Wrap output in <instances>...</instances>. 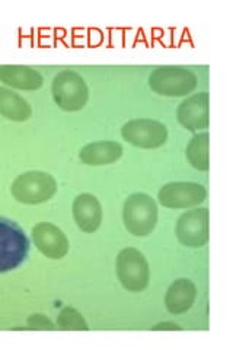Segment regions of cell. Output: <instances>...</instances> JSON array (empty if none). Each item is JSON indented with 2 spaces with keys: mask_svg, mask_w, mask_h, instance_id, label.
Segmentation results:
<instances>
[{
  "mask_svg": "<svg viewBox=\"0 0 233 350\" xmlns=\"http://www.w3.org/2000/svg\"><path fill=\"white\" fill-rule=\"evenodd\" d=\"M123 221L128 234L135 237L150 235L158 225V204L146 193L128 196L123 207Z\"/></svg>",
  "mask_w": 233,
  "mask_h": 350,
  "instance_id": "1",
  "label": "cell"
},
{
  "mask_svg": "<svg viewBox=\"0 0 233 350\" xmlns=\"http://www.w3.org/2000/svg\"><path fill=\"white\" fill-rule=\"evenodd\" d=\"M29 253V239L15 221L0 216V273L18 269Z\"/></svg>",
  "mask_w": 233,
  "mask_h": 350,
  "instance_id": "2",
  "label": "cell"
},
{
  "mask_svg": "<svg viewBox=\"0 0 233 350\" xmlns=\"http://www.w3.org/2000/svg\"><path fill=\"white\" fill-rule=\"evenodd\" d=\"M57 191V181L53 175L42 171L20 174L10 185L15 200L24 204H41L49 202Z\"/></svg>",
  "mask_w": 233,
  "mask_h": 350,
  "instance_id": "3",
  "label": "cell"
},
{
  "mask_svg": "<svg viewBox=\"0 0 233 350\" xmlns=\"http://www.w3.org/2000/svg\"><path fill=\"white\" fill-rule=\"evenodd\" d=\"M197 83V76L182 66H161L149 76L150 90L162 96H187Z\"/></svg>",
  "mask_w": 233,
  "mask_h": 350,
  "instance_id": "4",
  "label": "cell"
},
{
  "mask_svg": "<svg viewBox=\"0 0 233 350\" xmlns=\"http://www.w3.org/2000/svg\"><path fill=\"white\" fill-rule=\"evenodd\" d=\"M115 271L120 283L128 292H143L150 280L149 262L137 248H124L120 251L115 261Z\"/></svg>",
  "mask_w": 233,
  "mask_h": 350,
  "instance_id": "5",
  "label": "cell"
},
{
  "mask_svg": "<svg viewBox=\"0 0 233 350\" xmlns=\"http://www.w3.org/2000/svg\"><path fill=\"white\" fill-rule=\"evenodd\" d=\"M51 92L54 103L63 111H81L90 100V91L85 79L73 70H63L54 76Z\"/></svg>",
  "mask_w": 233,
  "mask_h": 350,
  "instance_id": "6",
  "label": "cell"
},
{
  "mask_svg": "<svg viewBox=\"0 0 233 350\" xmlns=\"http://www.w3.org/2000/svg\"><path fill=\"white\" fill-rule=\"evenodd\" d=\"M123 139L130 145L141 149H156L168 140V129L158 120L137 118L126 123L121 129Z\"/></svg>",
  "mask_w": 233,
  "mask_h": 350,
  "instance_id": "7",
  "label": "cell"
},
{
  "mask_svg": "<svg viewBox=\"0 0 233 350\" xmlns=\"http://www.w3.org/2000/svg\"><path fill=\"white\" fill-rule=\"evenodd\" d=\"M175 234L180 243L188 248L204 247L208 241V209H197L182 213L176 222Z\"/></svg>",
  "mask_w": 233,
  "mask_h": 350,
  "instance_id": "8",
  "label": "cell"
},
{
  "mask_svg": "<svg viewBox=\"0 0 233 350\" xmlns=\"http://www.w3.org/2000/svg\"><path fill=\"white\" fill-rule=\"evenodd\" d=\"M207 199V190L198 183H169L158 193V200L168 209H188L202 204Z\"/></svg>",
  "mask_w": 233,
  "mask_h": 350,
  "instance_id": "9",
  "label": "cell"
},
{
  "mask_svg": "<svg viewBox=\"0 0 233 350\" xmlns=\"http://www.w3.org/2000/svg\"><path fill=\"white\" fill-rule=\"evenodd\" d=\"M32 241L42 256L51 260H61L69 253V239L59 226L41 222L32 228Z\"/></svg>",
  "mask_w": 233,
  "mask_h": 350,
  "instance_id": "10",
  "label": "cell"
},
{
  "mask_svg": "<svg viewBox=\"0 0 233 350\" xmlns=\"http://www.w3.org/2000/svg\"><path fill=\"white\" fill-rule=\"evenodd\" d=\"M176 118L188 131L197 133L208 127V94L198 92L185 100L176 109Z\"/></svg>",
  "mask_w": 233,
  "mask_h": 350,
  "instance_id": "11",
  "label": "cell"
},
{
  "mask_svg": "<svg viewBox=\"0 0 233 350\" xmlns=\"http://www.w3.org/2000/svg\"><path fill=\"white\" fill-rule=\"evenodd\" d=\"M72 213L76 225L86 234H92L101 226L102 207L92 194L85 193L77 196L72 204Z\"/></svg>",
  "mask_w": 233,
  "mask_h": 350,
  "instance_id": "12",
  "label": "cell"
},
{
  "mask_svg": "<svg viewBox=\"0 0 233 350\" xmlns=\"http://www.w3.org/2000/svg\"><path fill=\"white\" fill-rule=\"evenodd\" d=\"M0 82L20 91H36L44 83L38 70L29 66L3 64L0 66Z\"/></svg>",
  "mask_w": 233,
  "mask_h": 350,
  "instance_id": "13",
  "label": "cell"
},
{
  "mask_svg": "<svg viewBox=\"0 0 233 350\" xmlns=\"http://www.w3.org/2000/svg\"><path fill=\"white\" fill-rule=\"evenodd\" d=\"M197 298V288L190 279L175 280L166 291L165 306L171 314L180 315L187 312L194 305Z\"/></svg>",
  "mask_w": 233,
  "mask_h": 350,
  "instance_id": "14",
  "label": "cell"
},
{
  "mask_svg": "<svg viewBox=\"0 0 233 350\" xmlns=\"http://www.w3.org/2000/svg\"><path fill=\"white\" fill-rule=\"evenodd\" d=\"M123 146L117 142H95L81 149L79 158L86 165H109L123 157Z\"/></svg>",
  "mask_w": 233,
  "mask_h": 350,
  "instance_id": "15",
  "label": "cell"
},
{
  "mask_svg": "<svg viewBox=\"0 0 233 350\" xmlns=\"http://www.w3.org/2000/svg\"><path fill=\"white\" fill-rule=\"evenodd\" d=\"M0 116L12 122H27L32 116L31 105L20 95L0 86Z\"/></svg>",
  "mask_w": 233,
  "mask_h": 350,
  "instance_id": "16",
  "label": "cell"
},
{
  "mask_svg": "<svg viewBox=\"0 0 233 350\" xmlns=\"http://www.w3.org/2000/svg\"><path fill=\"white\" fill-rule=\"evenodd\" d=\"M185 155L191 167L198 171H208L210 161H208V133H195L190 144L187 146Z\"/></svg>",
  "mask_w": 233,
  "mask_h": 350,
  "instance_id": "17",
  "label": "cell"
},
{
  "mask_svg": "<svg viewBox=\"0 0 233 350\" xmlns=\"http://www.w3.org/2000/svg\"><path fill=\"white\" fill-rule=\"evenodd\" d=\"M57 328L64 332H86L90 330L86 321L81 312H77L74 308L66 306L57 317Z\"/></svg>",
  "mask_w": 233,
  "mask_h": 350,
  "instance_id": "18",
  "label": "cell"
},
{
  "mask_svg": "<svg viewBox=\"0 0 233 350\" xmlns=\"http://www.w3.org/2000/svg\"><path fill=\"white\" fill-rule=\"evenodd\" d=\"M27 324H28L29 330H44V332L57 330V327L53 324V321L50 319H47L46 315H42V314L31 315L29 319H28V321H27Z\"/></svg>",
  "mask_w": 233,
  "mask_h": 350,
  "instance_id": "19",
  "label": "cell"
},
{
  "mask_svg": "<svg viewBox=\"0 0 233 350\" xmlns=\"http://www.w3.org/2000/svg\"><path fill=\"white\" fill-rule=\"evenodd\" d=\"M153 330H181V327H178L174 323H162L153 327Z\"/></svg>",
  "mask_w": 233,
  "mask_h": 350,
  "instance_id": "20",
  "label": "cell"
}]
</instances>
